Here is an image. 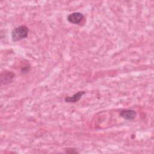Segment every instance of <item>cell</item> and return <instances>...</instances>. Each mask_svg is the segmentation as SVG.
I'll return each mask as SVG.
<instances>
[{"label":"cell","mask_w":154,"mask_h":154,"mask_svg":"<svg viewBox=\"0 0 154 154\" xmlns=\"http://www.w3.org/2000/svg\"><path fill=\"white\" fill-rule=\"evenodd\" d=\"M28 32L29 29L25 25H21L15 28L11 32V38L13 42H17L27 37Z\"/></svg>","instance_id":"cell-1"},{"label":"cell","mask_w":154,"mask_h":154,"mask_svg":"<svg viewBox=\"0 0 154 154\" xmlns=\"http://www.w3.org/2000/svg\"><path fill=\"white\" fill-rule=\"evenodd\" d=\"M120 116L127 120H131L135 119L137 112L132 109H123L120 112Z\"/></svg>","instance_id":"cell-4"},{"label":"cell","mask_w":154,"mask_h":154,"mask_svg":"<svg viewBox=\"0 0 154 154\" xmlns=\"http://www.w3.org/2000/svg\"><path fill=\"white\" fill-rule=\"evenodd\" d=\"M84 19V15L80 12H74L68 15L67 19V20L73 24H78Z\"/></svg>","instance_id":"cell-2"},{"label":"cell","mask_w":154,"mask_h":154,"mask_svg":"<svg viewBox=\"0 0 154 154\" xmlns=\"http://www.w3.org/2000/svg\"><path fill=\"white\" fill-rule=\"evenodd\" d=\"M85 93V91H79L76 93H75L72 96L66 97L64 99V100L66 102H69V103H75V102H78Z\"/></svg>","instance_id":"cell-5"},{"label":"cell","mask_w":154,"mask_h":154,"mask_svg":"<svg viewBox=\"0 0 154 154\" xmlns=\"http://www.w3.org/2000/svg\"><path fill=\"white\" fill-rule=\"evenodd\" d=\"M15 76V74L10 71L2 72L1 74V81L3 84H7L11 82Z\"/></svg>","instance_id":"cell-3"}]
</instances>
